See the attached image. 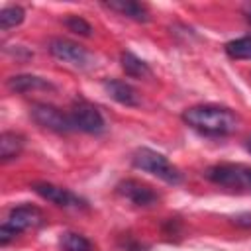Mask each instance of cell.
<instances>
[{"label": "cell", "instance_id": "1", "mask_svg": "<svg viewBox=\"0 0 251 251\" xmlns=\"http://www.w3.org/2000/svg\"><path fill=\"white\" fill-rule=\"evenodd\" d=\"M182 120L192 129L204 135H214V137L229 135L239 127L237 114L226 106H216V104L190 106L182 112Z\"/></svg>", "mask_w": 251, "mask_h": 251}, {"label": "cell", "instance_id": "2", "mask_svg": "<svg viewBox=\"0 0 251 251\" xmlns=\"http://www.w3.org/2000/svg\"><path fill=\"white\" fill-rule=\"evenodd\" d=\"M131 163H133V167H137V169H141V171H145V173H149V175H153V176H157L169 184H178L182 180L180 171L173 163H169V159L165 155H161L149 147L135 149L131 155Z\"/></svg>", "mask_w": 251, "mask_h": 251}, {"label": "cell", "instance_id": "3", "mask_svg": "<svg viewBox=\"0 0 251 251\" xmlns=\"http://www.w3.org/2000/svg\"><path fill=\"white\" fill-rule=\"evenodd\" d=\"M45 216L39 208L35 206H18L12 208L6 222L0 226V243L8 245L18 233L29 229V227H39L43 224Z\"/></svg>", "mask_w": 251, "mask_h": 251}, {"label": "cell", "instance_id": "4", "mask_svg": "<svg viewBox=\"0 0 251 251\" xmlns=\"http://www.w3.org/2000/svg\"><path fill=\"white\" fill-rule=\"evenodd\" d=\"M206 176L220 186L251 190V167H245V165H229V163L216 165L206 171Z\"/></svg>", "mask_w": 251, "mask_h": 251}, {"label": "cell", "instance_id": "5", "mask_svg": "<svg viewBox=\"0 0 251 251\" xmlns=\"http://www.w3.org/2000/svg\"><path fill=\"white\" fill-rule=\"evenodd\" d=\"M71 124H73V129H80L84 133H100L104 131V118L100 114V110L96 106H92L90 102L86 100H78L73 104L71 112Z\"/></svg>", "mask_w": 251, "mask_h": 251}, {"label": "cell", "instance_id": "6", "mask_svg": "<svg viewBox=\"0 0 251 251\" xmlns=\"http://www.w3.org/2000/svg\"><path fill=\"white\" fill-rule=\"evenodd\" d=\"M29 116H31V120L37 126H41L45 129H51V131H57V133L73 131L71 116L65 114L63 110H59L57 106H51V104H33L31 110H29Z\"/></svg>", "mask_w": 251, "mask_h": 251}, {"label": "cell", "instance_id": "7", "mask_svg": "<svg viewBox=\"0 0 251 251\" xmlns=\"http://www.w3.org/2000/svg\"><path fill=\"white\" fill-rule=\"evenodd\" d=\"M49 51H51V55L55 59H59L63 63H69L73 67H78V69L86 67L88 65V59H90L88 51L82 45H78V43H75L71 39H63V37L53 39L49 43Z\"/></svg>", "mask_w": 251, "mask_h": 251}, {"label": "cell", "instance_id": "8", "mask_svg": "<svg viewBox=\"0 0 251 251\" xmlns=\"http://www.w3.org/2000/svg\"><path fill=\"white\" fill-rule=\"evenodd\" d=\"M33 190L43 200H47V202H51V204H55L59 208H78V206L84 204L71 190H67L63 186H57V184H51V182H35L33 184Z\"/></svg>", "mask_w": 251, "mask_h": 251}, {"label": "cell", "instance_id": "9", "mask_svg": "<svg viewBox=\"0 0 251 251\" xmlns=\"http://www.w3.org/2000/svg\"><path fill=\"white\" fill-rule=\"evenodd\" d=\"M118 192L124 198H127L131 204L141 206V208H149L159 202V194L155 190H151L147 184H141L139 180H133V178L122 180L118 184Z\"/></svg>", "mask_w": 251, "mask_h": 251}, {"label": "cell", "instance_id": "10", "mask_svg": "<svg viewBox=\"0 0 251 251\" xmlns=\"http://www.w3.org/2000/svg\"><path fill=\"white\" fill-rule=\"evenodd\" d=\"M104 88H106V92L110 94V98H114L116 102H120V104H124V106H137V104H139V94H137V90H135L131 84L124 82V80L110 78V80L104 82Z\"/></svg>", "mask_w": 251, "mask_h": 251}, {"label": "cell", "instance_id": "11", "mask_svg": "<svg viewBox=\"0 0 251 251\" xmlns=\"http://www.w3.org/2000/svg\"><path fill=\"white\" fill-rule=\"evenodd\" d=\"M106 8L129 18V20H135V22H147L149 20V10L145 4L141 2H133V0H112L106 4Z\"/></svg>", "mask_w": 251, "mask_h": 251}, {"label": "cell", "instance_id": "12", "mask_svg": "<svg viewBox=\"0 0 251 251\" xmlns=\"http://www.w3.org/2000/svg\"><path fill=\"white\" fill-rule=\"evenodd\" d=\"M8 88L12 92H31V90H47L53 88L45 78L33 75H18L8 78Z\"/></svg>", "mask_w": 251, "mask_h": 251}, {"label": "cell", "instance_id": "13", "mask_svg": "<svg viewBox=\"0 0 251 251\" xmlns=\"http://www.w3.org/2000/svg\"><path fill=\"white\" fill-rule=\"evenodd\" d=\"M24 149V137L16 131H4L0 135V157L2 161L16 159Z\"/></svg>", "mask_w": 251, "mask_h": 251}, {"label": "cell", "instance_id": "14", "mask_svg": "<svg viewBox=\"0 0 251 251\" xmlns=\"http://www.w3.org/2000/svg\"><path fill=\"white\" fill-rule=\"evenodd\" d=\"M120 61H122V69L126 71L127 76H133V78H147V76H151V69L147 67V63L141 61L139 57H135L133 53L124 51Z\"/></svg>", "mask_w": 251, "mask_h": 251}, {"label": "cell", "instance_id": "15", "mask_svg": "<svg viewBox=\"0 0 251 251\" xmlns=\"http://www.w3.org/2000/svg\"><path fill=\"white\" fill-rule=\"evenodd\" d=\"M226 53L231 59H251V35L227 41L226 43Z\"/></svg>", "mask_w": 251, "mask_h": 251}, {"label": "cell", "instance_id": "16", "mask_svg": "<svg viewBox=\"0 0 251 251\" xmlns=\"http://www.w3.org/2000/svg\"><path fill=\"white\" fill-rule=\"evenodd\" d=\"M61 247H63V251H92V243L84 235L73 233V231L63 233Z\"/></svg>", "mask_w": 251, "mask_h": 251}, {"label": "cell", "instance_id": "17", "mask_svg": "<svg viewBox=\"0 0 251 251\" xmlns=\"http://www.w3.org/2000/svg\"><path fill=\"white\" fill-rule=\"evenodd\" d=\"M24 8L20 6H6L2 12H0V25L2 29H10V27H16L24 22Z\"/></svg>", "mask_w": 251, "mask_h": 251}, {"label": "cell", "instance_id": "18", "mask_svg": "<svg viewBox=\"0 0 251 251\" xmlns=\"http://www.w3.org/2000/svg\"><path fill=\"white\" fill-rule=\"evenodd\" d=\"M65 25H67L71 31H75V33H78V35H84V37H88V35L92 33V25H90L86 20H82L80 16H71V18H67V20H65Z\"/></svg>", "mask_w": 251, "mask_h": 251}, {"label": "cell", "instance_id": "19", "mask_svg": "<svg viewBox=\"0 0 251 251\" xmlns=\"http://www.w3.org/2000/svg\"><path fill=\"white\" fill-rule=\"evenodd\" d=\"M233 222L239 227H251V214H239V216H235Z\"/></svg>", "mask_w": 251, "mask_h": 251}, {"label": "cell", "instance_id": "20", "mask_svg": "<svg viewBox=\"0 0 251 251\" xmlns=\"http://www.w3.org/2000/svg\"><path fill=\"white\" fill-rule=\"evenodd\" d=\"M245 18H247V22H249V24H251V6H249V8H247V12H245Z\"/></svg>", "mask_w": 251, "mask_h": 251}, {"label": "cell", "instance_id": "21", "mask_svg": "<svg viewBox=\"0 0 251 251\" xmlns=\"http://www.w3.org/2000/svg\"><path fill=\"white\" fill-rule=\"evenodd\" d=\"M247 149H249V151H251V137H249V139H247Z\"/></svg>", "mask_w": 251, "mask_h": 251}]
</instances>
